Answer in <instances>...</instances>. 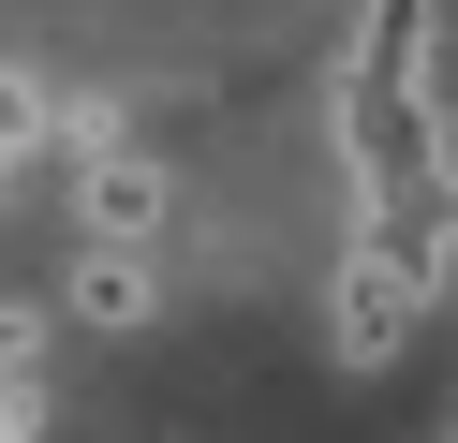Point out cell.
Here are the masks:
<instances>
[{"instance_id":"7a4b0ae2","label":"cell","mask_w":458,"mask_h":443,"mask_svg":"<svg viewBox=\"0 0 458 443\" xmlns=\"http://www.w3.org/2000/svg\"><path fill=\"white\" fill-rule=\"evenodd\" d=\"M414 325H428V266H399V251H369V236H355V266H340V325H326L340 370H385Z\"/></svg>"},{"instance_id":"277c9868","label":"cell","mask_w":458,"mask_h":443,"mask_svg":"<svg viewBox=\"0 0 458 443\" xmlns=\"http://www.w3.org/2000/svg\"><path fill=\"white\" fill-rule=\"evenodd\" d=\"M428 45H444V0H369L355 15V89H428Z\"/></svg>"},{"instance_id":"6da1fadb","label":"cell","mask_w":458,"mask_h":443,"mask_svg":"<svg viewBox=\"0 0 458 443\" xmlns=\"http://www.w3.org/2000/svg\"><path fill=\"white\" fill-rule=\"evenodd\" d=\"M340 163H355V236L444 281V251H458V148H444V104H428V89H355V74H340Z\"/></svg>"},{"instance_id":"3957f363","label":"cell","mask_w":458,"mask_h":443,"mask_svg":"<svg viewBox=\"0 0 458 443\" xmlns=\"http://www.w3.org/2000/svg\"><path fill=\"white\" fill-rule=\"evenodd\" d=\"M74 222H89V251H148V236H163V163L104 148V163L74 177Z\"/></svg>"},{"instance_id":"5b68a950","label":"cell","mask_w":458,"mask_h":443,"mask_svg":"<svg viewBox=\"0 0 458 443\" xmlns=\"http://www.w3.org/2000/svg\"><path fill=\"white\" fill-rule=\"evenodd\" d=\"M148 311H163L148 251H74V325H148Z\"/></svg>"},{"instance_id":"8992f818","label":"cell","mask_w":458,"mask_h":443,"mask_svg":"<svg viewBox=\"0 0 458 443\" xmlns=\"http://www.w3.org/2000/svg\"><path fill=\"white\" fill-rule=\"evenodd\" d=\"M30 163H45V89L15 74V59H0V192H15Z\"/></svg>"},{"instance_id":"52a82bcc","label":"cell","mask_w":458,"mask_h":443,"mask_svg":"<svg viewBox=\"0 0 458 443\" xmlns=\"http://www.w3.org/2000/svg\"><path fill=\"white\" fill-rule=\"evenodd\" d=\"M30 354H45V311H0V384H30Z\"/></svg>"}]
</instances>
